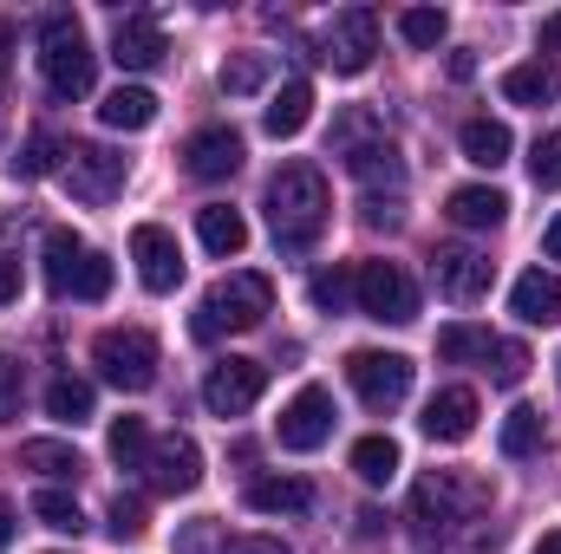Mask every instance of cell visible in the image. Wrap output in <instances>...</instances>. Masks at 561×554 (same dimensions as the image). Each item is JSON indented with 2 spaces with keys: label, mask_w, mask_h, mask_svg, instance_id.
Listing matches in <instances>:
<instances>
[{
  "label": "cell",
  "mask_w": 561,
  "mask_h": 554,
  "mask_svg": "<svg viewBox=\"0 0 561 554\" xmlns=\"http://www.w3.org/2000/svg\"><path fill=\"white\" fill-rule=\"evenodd\" d=\"M327 216H333V196H327V176L313 163H287L268 176V229H275L280 255H307L320 242Z\"/></svg>",
  "instance_id": "1"
},
{
  "label": "cell",
  "mask_w": 561,
  "mask_h": 554,
  "mask_svg": "<svg viewBox=\"0 0 561 554\" xmlns=\"http://www.w3.org/2000/svg\"><path fill=\"white\" fill-rule=\"evenodd\" d=\"M39 79L53 99H85L99 79V53L85 39V26L72 13H46L39 20Z\"/></svg>",
  "instance_id": "2"
},
{
  "label": "cell",
  "mask_w": 561,
  "mask_h": 554,
  "mask_svg": "<svg viewBox=\"0 0 561 554\" xmlns=\"http://www.w3.org/2000/svg\"><path fill=\"white\" fill-rule=\"evenodd\" d=\"M275 313V287L268 275H222L203 307H196V339H216V333H249Z\"/></svg>",
  "instance_id": "3"
},
{
  "label": "cell",
  "mask_w": 561,
  "mask_h": 554,
  "mask_svg": "<svg viewBox=\"0 0 561 554\" xmlns=\"http://www.w3.org/2000/svg\"><path fill=\"white\" fill-rule=\"evenodd\" d=\"M92 366H99V379L118 385V392H150V385H157V339H150L144 326H105V333L92 339Z\"/></svg>",
  "instance_id": "4"
},
{
  "label": "cell",
  "mask_w": 561,
  "mask_h": 554,
  "mask_svg": "<svg viewBox=\"0 0 561 554\" xmlns=\"http://www.w3.org/2000/svg\"><path fill=\"white\" fill-rule=\"evenodd\" d=\"M353 307L379 326H405V320H419V287L399 262H359L353 268Z\"/></svg>",
  "instance_id": "5"
},
{
  "label": "cell",
  "mask_w": 561,
  "mask_h": 554,
  "mask_svg": "<svg viewBox=\"0 0 561 554\" xmlns=\"http://www.w3.org/2000/svg\"><path fill=\"white\" fill-rule=\"evenodd\" d=\"M125 176H131V157H118V150H105V143H72L66 150V163H59V183H66V196H79V203H112L118 189H125Z\"/></svg>",
  "instance_id": "6"
},
{
  "label": "cell",
  "mask_w": 561,
  "mask_h": 554,
  "mask_svg": "<svg viewBox=\"0 0 561 554\" xmlns=\"http://www.w3.org/2000/svg\"><path fill=\"white\" fill-rule=\"evenodd\" d=\"M346 385L359 392L366 412H399L405 392H412V359H405V353H373V346H359V353L346 359Z\"/></svg>",
  "instance_id": "7"
},
{
  "label": "cell",
  "mask_w": 561,
  "mask_h": 554,
  "mask_svg": "<svg viewBox=\"0 0 561 554\" xmlns=\"http://www.w3.org/2000/svg\"><path fill=\"white\" fill-rule=\"evenodd\" d=\"M477 509H483V483L450 476V470L424 476L419 489H412V522H419V529H457V522H470Z\"/></svg>",
  "instance_id": "8"
},
{
  "label": "cell",
  "mask_w": 561,
  "mask_h": 554,
  "mask_svg": "<svg viewBox=\"0 0 561 554\" xmlns=\"http://www.w3.org/2000/svg\"><path fill=\"white\" fill-rule=\"evenodd\" d=\"M373 53H379V13L373 7H346V13H333L327 20V33H320V59L333 66V72H366L373 66Z\"/></svg>",
  "instance_id": "9"
},
{
  "label": "cell",
  "mask_w": 561,
  "mask_h": 554,
  "mask_svg": "<svg viewBox=\"0 0 561 554\" xmlns=\"http://www.w3.org/2000/svg\"><path fill=\"white\" fill-rule=\"evenodd\" d=\"M275 437H280V450H294V457L320 450V443L333 437V392H327V385H300V392L280 405Z\"/></svg>",
  "instance_id": "10"
},
{
  "label": "cell",
  "mask_w": 561,
  "mask_h": 554,
  "mask_svg": "<svg viewBox=\"0 0 561 554\" xmlns=\"http://www.w3.org/2000/svg\"><path fill=\"white\" fill-rule=\"evenodd\" d=\"M262 385H268L262 359H216L209 379H203V405H209L216 417H242L255 399H262Z\"/></svg>",
  "instance_id": "11"
},
{
  "label": "cell",
  "mask_w": 561,
  "mask_h": 554,
  "mask_svg": "<svg viewBox=\"0 0 561 554\" xmlns=\"http://www.w3.org/2000/svg\"><path fill=\"white\" fill-rule=\"evenodd\" d=\"M144 476H150V489H157V496H190V489L203 483V450H196V437H183V430L157 437V443H150Z\"/></svg>",
  "instance_id": "12"
},
{
  "label": "cell",
  "mask_w": 561,
  "mask_h": 554,
  "mask_svg": "<svg viewBox=\"0 0 561 554\" xmlns=\"http://www.w3.org/2000/svg\"><path fill=\"white\" fill-rule=\"evenodd\" d=\"M431 280H437V293H444V300L470 307V300H483V293H490V280H496V262H490L483 249H437V262H431Z\"/></svg>",
  "instance_id": "13"
},
{
  "label": "cell",
  "mask_w": 561,
  "mask_h": 554,
  "mask_svg": "<svg viewBox=\"0 0 561 554\" xmlns=\"http://www.w3.org/2000/svg\"><path fill=\"white\" fill-rule=\"evenodd\" d=\"M131 262H138V280L150 293H170V287L183 280V249H176V235L157 229V222H138V229H131Z\"/></svg>",
  "instance_id": "14"
},
{
  "label": "cell",
  "mask_w": 561,
  "mask_h": 554,
  "mask_svg": "<svg viewBox=\"0 0 561 554\" xmlns=\"http://www.w3.org/2000/svg\"><path fill=\"white\" fill-rule=\"evenodd\" d=\"M183 170H190L196 183H222V176H236V170H242V131H229V125H203L196 138L183 143Z\"/></svg>",
  "instance_id": "15"
},
{
  "label": "cell",
  "mask_w": 561,
  "mask_h": 554,
  "mask_svg": "<svg viewBox=\"0 0 561 554\" xmlns=\"http://www.w3.org/2000/svg\"><path fill=\"white\" fill-rule=\"evenodd\" d=\"M163 26L150 20V13H125L118 26H112V59L125 66V72H150V66H163Z\"/></svg>",
  "instance_id": "16"
},
{
  "label": "cell",
  "mask_w": 561,
  "mask_h": 554,
  "mask_svg": "<svg viewBox=\"0 0 561 554\" xmlns=\"http://www.w3.org/2000/svg\"><path fill=\"white\" fill-rule=\"evenodd\" d=\"M419 424H424L431 443H463V437L477 430V392H470V385H444V392L424 405Z\"/></svg>",
  "instance_id": "17"
},
{
  "label": "cell",
  "mask_w": 561,
  "mask_h": 554,
  "mask_svg": "<svg viewBox=\"0 0 561 554\" xmlns=\"http://www.w3.org/2000/svg\"><path fill=\"white\" fill-rule=\"evenodd\" d=\"M510 307H516L523 326H561V275L529 268V275L510 287Z\"/></svg>",
  "instance_id": "18"
},
{
  "label": "cell",
  "mask_w": 561,
  "mask_h": 554,
  "mask_svg": "<svg viewBox=\"0 0 561 554\" xmlns=\"http://www.w3.org/2000/svg\"><path fill=\"white\" fill-rule=\"evenodd\" d=\"M346 170H353L373 196H379V183H386L392 196L405 189V157H399V143H353V150H346Z\"/></svg>",
  "instance_id": "19"
},
{
  "label": "cell",
  "mask_w": 561,
  "mask_h": 554,
  "mask_svg": "<svg viewBox=\"0 0 561 554\" xmlns=\"http://www.w3.org/2000/svg\"><path fill=\"white\" fill-rule=\"evenodd\" d=\"M444 216H450L457 229H496V222L510 216V196H503V189H490V183H463V189H450Z\"/></svg>",
  "instance_id": "20"
},
{
  "label": "cell",
  "mask_w": 561,
  "mask_h": 554,
  "mask_svg": "<svg viewBox=\"0 0 561 554\" xmlns=\"http://www.w3.org/2000/svg\"><path fill=\"white\" fill-rule=\"evenodd\" d=\"M196 235H203V249H209L216 262H229V255L249 249V222H242V209H229V203H203V209H196Z\"/></svg>",
  "instance_id": "21"
},
{
  "label": "cell",
  "mask_w": 561,
  "mask_h": 554,
  "mask_svg": "<svg viewBox=\"0 0 561 554\" xmlns=\"http://www.w3.org/2000/svg\"><path fill=\"white\" fill-rule=\"evenodd\" d=\"M503 99L510 105H556L561 99V59H529L503 72Z\"/></svg>",
  "instance_id": "22"
},
{
  "label": "cell",
  "mask_w": 561,
  "mask_h": 554,
  "mask_svg": "<svg viewBox=\"0 0 561 554\" xmlns=\"http://www.w3.org/2000/svg\"><path fill=\"white\" fill-rule=\"evenodd\" d=\"M20 470H39L46 483H79L85 476V457L72 443H59V437H26L20 443Z\"/></svg>",
  "instance_id": "23"
},
{
  "label": "cell",
  "mask_w": 561,
  "mask_h": 554,
  "mask_svg": "<svg viewBox=\"0 0 561 554\" xmlns=\"http://www.w3.org/2000/svg\"><path fill=\"white\" fill-rule=\"evenodd\" d=\"M307 118H313V85H307V79H287L275 92V105L262 112V131H268V138H300Z\"/></svg>",
  "instance_id": "24"
},
{
  "label": "cell",
  "mask_w": 561,
  "mask_h": 554,
  "mask_svg": "<svg viewBox=\"0 0 561 554\" xmlns=\"http://www.w3.org/2000/svg\"><path fill=\"white\" fill-rule=\"evenodd\" d=\"M457 143H463V157H470L477 170H503V163H510V150H516V138H510V125H503V118H470V125L457 131Z\"/></svg>",
  "instance_id": "25"
},
{
  "label": "cell",
  "mask_w": 561,
  "mask_h": 554,
  "mask_svg": "<svg viewBox=\"0 0 561 554\" xmlns=\"http://www.w3.org/2000/svg\"><path fill=\"white\" fill-rule=\"evenodd\" d=\"M99 118H105L112 131H150V125H157V92H144V85H118V92H105Z\"/></svg>",
  "instance_id": "26"
},
{
  "label": "cell",
  "mask_w": 561,
  "mask_h": 554,
  "mask_svg": "<svg viewBox=\"0 0 561 554\" xmlns=\"http://www.w3.org/2000/svg\"><path fill=\"white\" fill-rule=\"evenodd\" d=\"M307 503H313V489L300 476H255L249 483V509H262V516H300Z\"/></svg>",
  "instance_id": "27"
},
{
  "label": "cell",
  "mask_w": 561,
  "mask_h": 554,
  "mask_svg": "<svg viewBox=\"0 0 561 554\" xmlns=\"http://www.w3.org/2000/svg\"><path fill=\"white\" fill-rule=\"evenodd\" d=\"M79 262H85V242L72 235V229H46V287L66 300L72 293V275H79Z\"/></svg>",
  "instance_id": "28"
},
{
  "label": "cell",
  "mask_w": 561,
  "mask_h": 554,
  "mask_svg": "<svg viewBox=\"0 0 561 554\" xmlns=\"http://www.w3.org/2000/svg\"><path fill=\"white\" fill-rule=\"evenodd\" d=\"M353 476H359L366 489H386V483L399 476V443H392V437H359V443H353Z\"/></svg>",
  "instance_id": "29"
},
{
  "label": "cell",
  "mask_w": 561,
  "mask_h": 554,
  "mask_svg": "<svg viewBox=\"0 0 561 554\" xmlns=\"http://www.w3.org/2000/svg\"><path fill=\"white\" fill-rule=\"evenodd\" d=\"M46 412L59 417V424H85L92 417V379H72V372L53 379L46 385Z\"/></svg>",
  "instance_id": "30"
},
{
  "label": "cell",
  "mask_w": 561,
  "mask_h": 554,
  "mask_svg": "<svg viewBox=\"0 0 561 554\" xmlns=\"http://www.w3.org/2000/svg\"><path fill=\"white\" fill-rule=\"evenodd\" d=\"M105 443H112V463H125V470H144V463H150V443H157V437H150V424H144V417H118Z\"/></svg>",
  "instance_id": "31"
},
{
  "label": "cell",
  "mask_w": 561,
  "mask_h": 554,
  "mask_svg": "<svg viewBox=\"0 0 561 554\" xmlns=\"http://www.w3.org/2000/svg\"><path fill=\"white\" fill-rule=\"evenodd\" d=\"M33 516H39V529H53V535H79V529H85L79 503H72L66 489H53V483H46V489L33 496Z\"/></svg>",
  "instance_id": "32"
},
{
  "label": "cell",
  "mask_w": 561,
  "mask_h": 554,
  "mask_svg": "<svg viewBox=\"0 0 561 554\" xmlns=\"http://www.w3.org/2000/svg\"><path fill=\"white\" fill-rule=\"evenodd\" d=\"M444 33H450L444 7H405V13H399V39H405V46H419V53L444 46Z\"/></svg>",
  "instance_id": "33"
},
{
  "label": "cell",
  "mask_w": 561,
  "mask_h": 554,
  "mask_svg": "<svg viewBox=\"0 0 561 554\" xmlns=\"http://www.w3.org/2000/svg\"><path fill=\"white\" fill-rule=\"evenodd\" d=\"M542 450V412L536 405H516L503 417V457H536Z\"/></svg>",
  "instance_id": "34"
},
{
  "label": "cell",
  "mask_w": 561,
  "mask_h": 554,
  "mask_svg": "<svg viewBox=\"0 0 561 554\" xmlns=\"http://www.w3.org/2000/svg\"><path fill=\"white\" fill-rule=\"evenodd\" d=\"M437 353H444V359H483V366H490L496 333H490V326H444V333H437Z\"/></svg>",
  "instance_id": "35"
},
{
  "label": "cell",
  "mask_w": 561,
  "mask_h": 554,
  "mask_svg": "<svg viewBox=\"0 0 561 554\" xmlns=\"http://www.w3.org/2000/svg\"><path fill=\"white\" fill-rule=\"evenodd\" d=\"M262 85H268V59H262V53H236V59L222 66V92H229V99H255Z\"/></svg>",
  "instance_id": "36"
},
{
  "label": "cell",
  "mask_w": 561,
  "mask_h": 554,
  "mask_svg": "<svg viewBox=\"0 0 561 554\" xmlns=\"http://www.w3.org/2000/svg\"><path fill=\"white\" fill-rule=\"evenodd\" d=\"M59 157H66V150H59V138H53V131H33V138H26V150L13 157V176H26V183H33V176H53V170H59Z\"/></svg>",
  "instance_id": "37"
},
{
  "label": "cell",
  "mask_w": 561,
  "mask_h": 554,
  "mask_svg": "<svg viewBox=\"0 0 561 554\" xmlns=\"http://www.w3.org/2000/svg\"><path fill=\"white\" fill-rule=\"evenodd\" d=\"M307 293H313L320 313H346L353 307V268H320V275L307 280Z\"/></svg>",
  "instance_id": "38"
},
{
  "label": "cell",
  "mask_w": 561,
  "mask_h": 554,
  "mask_svg": "<svg viewBox=\"0 0 561 554\" xmlns=\"http://www.w3.org/2000/svg\"><path fill=\"white\" fill-rule=\"evenodd\" d=\"M176 554H229V535H222V522H216V516H196V522H183V535H176Z\"/></svg>",
  "instance_id": "39"
},
{
  "label": "cell",
  "mask_w": 561,
  "mask_h": 554,
  "mask_svg": "<svg viewBox=\"0 0 561 554\" xmlns=\"http://www.w3.org/2000/svg\"><path fill=\"white\" fill-rule=\"evenodd\" d=\"M105 293H112V262L99 249H85V262L72 275V300H105Z\"/></svg>",
  "instance_id": "40"
},
{
  "label": "cell",
  "mask_w": 561,
  "mask_h": 554,
  "mask_svg": "<svg viewBox=\"0 0 561 554\" xmlns=\"http://www.w3.org/2000/svg\"><path fill=\"white\" fill-rule=\"evenodd\" d=\"M529 176H536V189H561V131L536 138V150H529Z\"/></svg>",
  "instance_id": "41"
},
{
  "label": "cell",
  "mask_w": 561,
  "mask_h": 554,
  "mask_svg": "<svg viewBox=\"0 0 561 554\" xmlns=\"http://www.w3.org/2000/svg\"><path fill=\"white\" fill-rule=\"evenodd\" d=\"M523 372H529V353H523L516 339H496V353H490V379H496V385H523Z\"/></svg>",
  "instance_id": "42"
},
{
  "label": "cell",
  "mask_w": 561,
  "mask_h": 554,
  "mask_svg": "<svg viewBox=\"0 0 561 554\" xmlns=\"http://www.w3.org/2000/svg\"><path fill=\"white\" fill-rule=\"evenodd\" d=\"M112 535H118V542H138L144 535V503L138 496H118V503H112Z\"/></svg>",
  "instance_id": "43"
},
{
  "label": "cell",
  "mask_w": 561,
  "mask_h": 554,
  "mask_svg": "<svg viewBox=\"0 0 561 554\" xmlns=\"http://www.w3.org/2000/svg\"><path fill=\"white\" fill-rule=\"evenodd\" d=\"M20 399H26L20 366H13V359H0V424H13V417H20Z\"/></svg>",
  "instance_id": "44"
},
{
  "label": "cell",
  "mask_w": 561,
  "mask_h": 554,
  "mask_svg": "<svg viewBox=\"0 0 561 554\" xmlns=\"http://www.w3.org/2000/svg\"><path fill=\"white\" fill-rule=\"evenodd\" d=\"M229 554H294L287 542H275V535H236L229 542Z\"/></svg>",
  "instance_id": "45"
},
{
  "label": "cell",
  "mask_w": 561,
  "mask_h": 554,
  "mask_svg": "<svg viewBox=\"0 0 561 554\" xmlns=\"http://www.w3.org/2000/svg\"><path fill=\"white\" fill-rule=\"evenodd\" d=\"M13 300H20V262L0 249V307H13Z\"/></svg>",
  "instance_id": "46"
},
{
  "label": "cell",
  "mask_w": 561,
  "mask_h": 554,
  "mask_svg": "<svg viewBox=\"0 0 561 554\" xmlns=\"http://www.w3.org/2000/svg\"><path fill=\"white\" fill-rule=\"evenodd\" d=\"M542 53H561V13L542 20Z\"/></svg>",
  "instance_id": "47"
},
{
  "label": "cell",
  "mask_w": 561,
  "mask_h": 554,
  "mask_svg": "<svg viewBox=\"0 0 561 554\" xmlns=\"http://www.w3.org/2000/svg\"><path fill=\"white\" fill-rule=\"evenodd\" d=\"M13 529H20V522H13V503L0 496V554H7V542H13Z\"/></svg>",
  "instance_id": "48"
},
{
  "label": "cell",
  "mask_w": 561,
  "mask_h": 554,
  "mask_svg": "<svg viewBox=\"0 0 561 554\" xmlns=\"http://www.w3.org/2000/svg\"><path fill=\"white\" fill-rule=\"evenodd\" d=\"M542 249H549V262H561V216L549 222V235H542Z\"/></svg>",
  "instance_id": "49"
},
{
  "label": "cell",
  "mask_w": 561,
  "mask_h": 554,
  "mask_svg": "<svg viewBox=\"0 0 561 554\" xmlns=\"http://www.w3.org/2000/svg\"><path fill=\"white\" fill-rule=\"evenodd\" d=\"M529 554H561V529H549V535H542V542H536Z\"/></svg>",
  "instance_id": "50"
},
{
  "label": "cell",
  "mask_w": 561,
  "mask_h": 554,
  "mask_svg": "<svg viewBox=\"0 0 561 554\" xmlns=\"http://www.w3.org/2000/svg\"><path fill=\"white\" fill-rule=\"evenodd\" d=\"M556 379H561V359H556Z\"/></svg>",
  "instance_id": "51"
},
{
  "label": "cell",
  "mask_w": 561,
  "mask_h": 554,
  "mask_svg": "<svg viewBox=\"0 0 561 554\" xmlns=\"http://www.w3.org/2000/svg\"><path fill=\"white\" fill-rule=\"evenodd\" d=\"M0 66H7V59H0Z\"/></svg>",
  "instance_id": "52"
}]
</instances>
